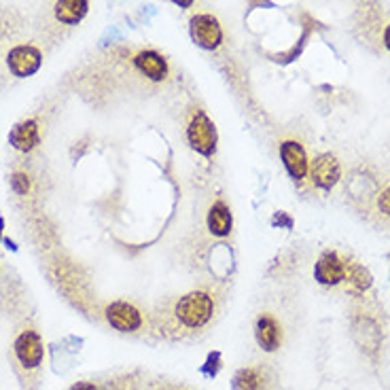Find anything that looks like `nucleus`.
<instances>
[{
    "label": "nucleus",
    "instance_id": "obj_1",
    "mask_svg": "<svg viewBox=\"0 0 390 390\" xmlns=\"http://www.w3.org/2000/svg\"><path fill=\"white\" fill-rule=\"evenodd\" d=\"M214 310H216L214 295L210 291L197 289V291H191V293L179 297L172 314L181 327H185L189 331H197L212 320Z\"/></svg>",
    "mask_w": 390,
    "mask_h": 390
},
{
    "label": "nucleus",
    "instance_id": "obj_2",
    "mask_svg": "<svg viewBox=\"0 0 390 390\" xmlns=\"http://www.w3.org/2000/svg\"><path fill=\"white\" fill-rule=\"evenodd\" d=\"M185 136H187L189 147H191L197 155H202V157H206V159L214 157L216 144H218V134H216L214 121L208 117V113H206L204 108H200V106L191 108V113H189V117H187Z\"/></svg>",
    "mask_w": 390,
    "mask_h": 390
},
{
    "label": "nucleus",
    "instance_id": "obj_3",
    "mask_svg": "<svg viewBox=\"0 0 390 390\" xmlns=\"http://www.w3.org/2000/svg\"><path fill=\"white\" fill-rule=\"evenodd\" d=\"M278 155H280V161L285 165L287 174L291 177V181L301 187L310 177V159H308V151L303 142L295 138H287L278 144Z\"/></svg>",
    "mask_w": 390,
    "mask_h": 390
},
{
    "label": "nucleus",
    "instance_id": "obj_4",
    "mask_svg": "<svg viewBox=\"0 0 390 390\" xmlns=\"http://www.w3.org/2000/svg\"><path fill=\"white\" fill-rule=\"evenodd\" d=\"M189 34L191 40L204 51H216L223 45V38H225L220 22L210 13H195L189 20Z\"/></svg>",
    "mask_w": 390,
    "mask_h": 390
},
{
    "label": "nucleus",
    "instance_id": "obj_5",
    "mask_svg": "<svg viewBox=\"0 0 390 390\" xmlns=\"http://www.w3.org/2000/svg\"><path fill=\"white\" fill-rule=\"evenodd\" d=\"M310 183L320 191H333L342 179V163L338 155L320 153L310 161Z\"/></svg>",
    "mask_w": 390,
    "mask_h": 390
},
{
    "label": "nucleus",
    "instance_id": "obj_6",
    "mask_svg": "<svg viewBox=\"0 0 390 390\" xmlns=\"http://www.w3.org/2000/svg\"><path fill=\"white\" fill-rule=\"evenodd\" d=\"M13 352L24 369H38L45 361V342L40 333L36 329H24L13 342Z\"/></svg>",
    "mask_w": 390,
    "mask_h": 390
},
{
    "label": "nucleus",
    "instance_id": "obj_7",
    "mask_svg": "<svg viewBox=\"0 0 390 390\" xmlns=\"http://www.w3.org/2000/svg\"><path fill=\"white\" fill-rule=\"evenodd\" d=\"M7 68L17 79H28L36 75L43 66V53L34 45H15L7 53Z\"/></svg>",
    "mask_w": 390,
    "mask_h": 390
},
{
    "label": "nucleus",
    "instance_id": "obj_8",
    "mask_svg": "<svg viewBox=\"0 0 390 390\" xmlns=\"http://www.w3.org/2000/svg\"><path fill=\"white\" fill-rule=\"evenodd\" d=\"M104 318L106 322L119 333H136L142 329L144 318L142 312L130 303V301H113L104 308Z\"/></svg>",
    "mask_w": 390,
    "mask_h": 390
},
{
    "label": "nucleus",
    "instance_id": "obj_9",
    "mask_svg": "<svg viewBox=\"0 0 390 390\" xmlns=\"http://www.w3.org/2000/svg\"><path fill=\"white\" fill-rule=\"evenodd\" d=\"M314 280L322 287H340L346 280V259L338 250H324L314 265Z\"/></svg>",
    "mask_w": 390,
    "mask_h": 390
},
{
    "label": "nucleus",
    "instance_id": "obj_10",
    "mask_svg": "<svg viewBox=\"0 0 390 390\" xmlns=\"http://www.w3.org/2000/svg\"><path fill=\"white\" fill-rule=\"evenodd\" d=\"M134 68L138 70L140 77L153 81V83H163L170 77V64L163 55L155 49H142L132 58Z\"/></svg>",
    "mask_w": 390,
    "mask_h": 390
},
{
    "label": "nucleus",
    "instance_id": "obj_11",
    "mask_svg": "<svg viewBox=\"0 0 390 390\" xmlns=\"http://www.w3.org/2000/svg\"><path fill=\"white\" fill-rule=\"evenodd\" d=\"M40 126L36 119H24L9 132V144L20 153H32L40 147Z\"/></svg>",
    "mask_w": 390,
    "mask_h": 390
},
{
    "label": "nucleus",
    "instance_id": "obj_12",
    "mask_svg": "<svg viewBox=\"0 0 390 390\" xmlns=\"http://www.w3.org/2000/svg\"><path fill=\"white\" fill-rule=\"evenodd\" d=\"M206 227L214 238H227L234 230V214L225 200H216L208 208L206 214Z\"/></svg>",
    "mask_w": 390,
    "mask_h": 390
},
{
    "label": "nucleus",
    "instance_id": "obj_13",
    "mask_svg": "<svg viewBox=\"0 0 390 390\" xmlns=\"http://www.w3.org/2000/svg\"><path fill=\"white\" fill-rule=\"evenodd\" d=\"M255 338L261 350L276 352L283 344V327L271 314H261L255 324Z\"/></svg>",
    "mask_w": 390,
    "mask_h": 390
},
{
    "label": "nucleus",
    "instance_id": "obj_14",
    "mask_svg": "<svg viewBox=\"0 0 390 390\" xmlns=\"http://www.w3.org/2000/svg\"><path fill=\"white\" fill-rule=\"evenodd\" d=\"M89 11V0H55L53 15L64 26H77Z\"/></svg>",
    "mask_w": 390,
    "mask_h": 390
},
{
    "label": "nucleus",
    "instance_id": "obj_15",
    "mask_svg": "<svg viewBox=\"0 0 390 390\" xmlns=\"http://www.w3.org/2000/svg\"><path fill=\"white\" fill-rule=\"evenodd\" d=\"M344 283L348 285V291H350V293L361 295V293H365V291L371 289L373 278H371L369 269H365L361 263H357V261H352V259H346V280H344Z\"/></svg>",
    "mask_w": 390,
    "mask_h": 390
},
{
    "label": "nucleus",
    "instance_id": "obj_16",
    "mask_svg": "<svg viewBox=\"0 0 390 390\" xmlns=\"http://www.w3.org/2000/svg\"><path fill=\"white\" fill-rule=\"evenodd\" d=\"M261 373L253 367L240 369L234 377V390H259L261 388Z\"/></svg>",
    "mask_w": 390,
    "mask_h": 390
},
{
    "label": "nucleus",
    "instance_id": "obj_17",
    "mask_svg": "<svg viewBox=\"0 0 390 390\" xmlns=\"http://www.w3.org/2000/svg\"><path fill=\"white\" fill-rule=\"evenodd\" d=\"M11 189H13L15 195L26 197V195L30 193V189H32V179H30V174L24 172V170L13 172V174H11Z\"/></svg>",
    "mask_w": 390,
    "mask_h": 390
},
{
    "label": "nucleus",
    "instance_id": "obj_18",
    "mask_svg": "<svg viewBox=\"0 0 390 390\" xmlns=\"http://www.w3.org/2000/svg\"><path fill=\"white\" fill-rule=\"evenodd\" d=\"M375 210L380 212V216L390 218V183L384 185V187L375 193Z\"/></svg>",
    "mask_w": 390,
    "mask_h": 390
},
{
    "label": "nucleus",
    "instance_id": "obj_19",
    "mask_svg": "<svg viewBox=\"0 0 390 390\" xmlns=\"http://www.w3.org/2000/svg\"><path fill=\"white\" fill-rule=\"evenodd\" d=\"M271 225H273V227L280 225V227L291 230V227H293V218H291L287 212H276V214H273V218H271Z\"/></svg>",
    "mask_w": 390,
    "mask_h": 390
},
{
    "label": "nucleus",
    "instance_id": "obj_20",
    "mask_svg": "<svg viewBox=\"0 0 390 390\" xmlns=\"http://www.w3.org/2000/svg\"><path fill=\"white\" fill-rule=\"evenodd\" d=\"M218 361H220V357H218V352H214V354H210L208 357V361H206V373L208 375H214L216 373V369H218Z\"/></svg>",
    "mask_w": 390,
    "mask_h": 390
},
{
    "label": "nucleus",
    "instance_id": "obj_21",
    "mask_svg": "<svg viewBox=\"0 0 390 390\" xmlns=\"http://www.w3.org/2000/svg\"><path fill=\"white\" fill-rule=\"evenodd\" d=\"M70 390H98V386L93 382H77L70 386Z\"/></svg>",
    "mask_w": 390,
    "mask_h": 390
},
{
    "label": "nucleus",
    "instance_id": "obj_22",
    "mask_svg": "<svg viewBox=\"0 0 390 390\" xmlns=\"http://www.w3.org/2000/svg\"><path fill=\"white\" fill-rule=\"evenodd\" d=\"M172 5H177L179 9H191L195 5V0H170Z\"/></svg>",
    "mask_w": 390,
    "mask_h": 390
},
{
    "label": "nucleus",
    "instance_id": "obj_23",
    "mask_svg": "<svg viewBox=\"0 0 390 390\" xmlns=\"http://www.w3.org/2000/svg\"><path fill=\"white\" fill-rule=\"evenodd\" d=\"M382 40H384V47L390 51V24L384 28V34H382Z\"/></svg>",
    "mask_w": 390,
    "mask_h": 390
},
{
    "label": "nucleus",
    "instance_id": "obj_24",
    "mask_svg": "<svg viewBox=\"0 0 390 390\" xmlns=\"http://www.w3.org/2000/svg\"><path fill=\"white\" fill-rule=\"evenodd\" d=\"M0 230H3V218H0Z\"/></svg>",
    "mask_w": 390,
    "mask_h": 390
}]
</instances>
